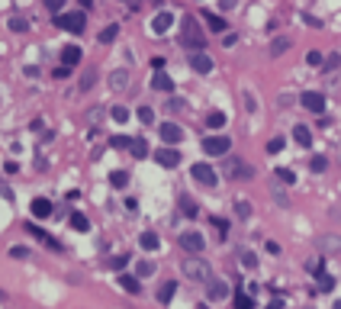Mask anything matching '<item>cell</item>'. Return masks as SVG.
<instances>
[{
    "mask_svg": "<svg viewBox=\"0 0 341 309\" xmlns=\"http://www.w3.org/2000/svg\"><path fill=\"white\" fill-rule=\"evenodd\" d=\"M71 229H74V232H87L90 229V219L84 216V213H71Z\"/></svg>",
    "mask_w": 341,
    "mask_h": 309,
    "instance_id": "cb8c5ba5",
    "label": "cell"
},
{
    "mask_svg": "<svg viewBox=\"0 0 341 309\" xmlns=\"http://www.w3.org/2000/svg\"><path fill=\"white\" fill-rule=\"evenodd\" d=\"M190 174H193V181H197V184H203V187H216V184H219L216 171H213L206 161H197V164L190 168Z\"/></svg>",
    "mask_w": 341,
    "mask_h": 309,
    "instance_id": "5b68a950",
    "label": "cell"
},
{
    "mask_svg": "<svg viewBox=\"0 0 341 309\" xmlns=\"http://www.w3.org/2000/svg\"><path fill=\"white\" fill-rule=\"evenodd\" d=\"M62 62L71 68V65H78L81 62V49H78V45H65V49H62Z\"/></svg>",
    "mask_w": 341,
    "mask_h": 309,
    "instance_id": "44dd1931",
    "label": "cell"
},
{
    "mask_svg": "<svg viewBox=\"0 0 341 309\" xmlns=\"http://www.w3.org/2000/svg\"><path fill=\"white\" fill-rule=\"evenodd\" d=\"M245 110H254V97H251L248 90H245Z\"/></svg>",
    "mask_w": 341,
    "mask_h": 309,
    "instance_id": "816d5d0a",
    "label": "cell"
},
{
    "mask_svg": "<svg viewBox=\"0 0 341 309\" xmlns=\"http://www.w3.org/2000/svg\"><path fill=\"white\" fill-rule=\"evenodd\" d=\"M81 4H90V0H81Z\"/></svg>",
    "mask_w": 341,
    "mask_h": 309,
    "instance_id": "9f6ffc18",
    "label": "cell"
},
{
    "mask_svg": "<svg viewBox=\"0 0 341 309\" xmlns=\"http://www.w3.org/2000/svg\"><path fill=\"white\" fill-rule=\"evenodd\" d=\"M235 309H254V300L248 293H235Z\"/></svg>",
    "mask_w": 341,
    "mask_h": 309,
    "instance_id": "1f68e13d",
    "label": "cell"
},
{
    "mask_svg": "<svg viewBox=\"0 0 341 309\" xmlns=\"http://www.w3.org/2000/svg\"><path fill=\"white\" fill-rule=\"evenodd\" d=\"M167 110H170V113H177V110H180V100L170 97V100H167Z\"/></svg>",
    "mask_w": 341,
    "mask_h": 309,
    "instance_id": "f907efd6",
    "label": "cell"
},
{
    "mask_svg": "<svg viewBox=\"0 0 341 309\" xmlns=\"http://www.w3.org/2000/svg\"><path fill=\"white\" fill-rule=\"evenodd\" d=\"M158 132H161V139L167 142V145H177V142L184 139V129H180L177 123H164L161 129H158Z\"/></svg>",
    "mask_w": 341,
    "mask_h": 309,
    "instance_id": "8fae6325",
    "label": "cell"
},
{
    "mask_svg": "<svg viewBox=\"0 0 341 309\" xmlns=\"http://www.w3.org/2000/svg\"><path fill=\"white\" fill-rule=\"evenodd\" d=\"M119 287H123L126 293H132V296H136V293L142 290V283H139V277H129V274H119Z\"/></svg>",
    "mask_w": 341,
    "mask_h": 309,
    "instance_id": "ffe728a7",
    "label": "cell"
},
{
    "mask_svg": "<svg viewBox=\"0 0 341 309\" xmlns=\"http://www.w3.org/2000/svg\"><path fill=\"white\" fill-rule=\"evenodd\" d=\"M219 7H222V10H232V7H235V0H222Z\"/></svg>",
    "mask_w": 341,
    "mask_h": 309,
    "instance_id": "f5cc1de1",
    "label": "cell"
},
{
    "mask_svg": "<svg viewBox=\"0 0 341 309\" xmlns=\"http://www.w3.org/2000/svg\"><path fill=\"white\" fill-rule=\"evenodd\" d=\"M109 184H113V187H126L129 184V174L126 171H113V174H109Z\"/></svg>",
    "mask_w": 341,
    "mask_h": 309,
    "instance_id": "e575fe53",
    "label": "cell"
},
{
    "mask_svg": "<svg viewBox=\"0 0 341 309\" xmlns=\"http://www.w3.org/2000/svg\"><path fill=\"white\" fill-rule=\"evenodd\" d=\"M174 293H177V280H167V283H161V290H158V300L167 306L170 300H174Z\"/></svg>",
    "mask_w": 341,
    "mask_h": 309,
    "instance_id": "ac0fdd59",
    "label": "cell"
},
{
    "mask_svg": "<svg viewBox=\"0 0 341 309\" xmlns=\"http://www.w3.org/2000/svg\"><path fill=\"white\" fill-rule=\"evenodd\" d=\"M129 84H132V78H129L126 68H119V71H113V74H109V87H113V90H126Z\"/></svg>",
    "mask_w": 341,
    "mask_h": 309,
    "instance_id": "5bb4252c",
    "label": "cell"
},
{
    "mask_svg": "<svg viewBox=\"0 0 341 309\" xmlns=\"http://www.w3.org/2000/svg\"><path fill=\"white\" fill-rule=\"evenodd\" d=\"M299 103L306 106L309 113H325V97H322L319 90H306V93L299 97Z\"/></svg>",
    "mask_w": 341,
    "mask_h": 309,
    "instance_id": "30bf717a",
    "label": "cell"
},
{
    "mask_svg": "<svg viewBox=\"0 0 341 309\" xmlns=\"http://www.w3.org/2000/svg\"><path fill=\"white\" fill-rule=\"evenodd\" d=\"M180 274H184L187 280H193V283H210V280H213L210 261L200 258V255H190V258L180 261Z\"/></svg>",
    "mask_w": 341,
    "mask_h": 309,
    "instance_id": "6da1fadb",
    "label": "cell"
},
{
    "mask_svg": "<svg viewBox=\"0 0 341 309\" xmlns=\"http://www.w3.org/2000/svg\"><path fill=\"white\" fill-rule=\"evenodd\" d=\"M126 4H132V0H126Z\"/></svg>",
    "mask_w": 341,
    "mask_h": 309,
    "instance_id": "6f0895ef",
    "label": "cell"
},
{
    "mask_svg": "<svg viewBox=\"0 0 341 309\" xmlns=\"http://www.w3.org/2000/svg\"><path fill=\"white\" fill-rule=\"evenodd\" d=\"M97 78H100V74H97V71L90 68V71H87V74H84V78H81V90H90V87L97 84Z\"/></svg>",
    "mask_w": 341,
    "mask_h": 309,
    "instance_id": "d590c367",
    "label": "cell"
},
{
    "mask_svg": "<svg viewBox=\"0 0 341 309\" xmlns=\"http://www.w3.org/2000/svg\"><path fill=\"white\" fill-rule=\"evenodd\" d=\"M229 293H232V287H229V280H222V277H213L210 283H206V300H210V303L225 300Z\"/></svg>",
    "mask_w": 341,
    "mask_h": 309,
    "instance_id": "8992f818",
    "label": "cell"
},
{
    "mask_svg": "<svg viewBox=\"0 0 341 309\" xmlns=\"http://www.w3.org/2000/svg\"><path fill=\"white\" fill-rule=\"evenodd\" d=\"M10 258H29V248H23V245H13V248H10Z\"/></svg>",
    "mask_w": 341,
    "mask_h": 309,
    "instance_id": "f6af8a7d",
    "label": "cell"
},
{
    "mask_svg": "<svg viewBox=\"0 0 341 309\" xmlns=\"http://www.w3.org/2000/svg\"><path fill=\"white\" fill-rule=\"evenodd\" d=\"M315 242H319V248H322V252H328V255L341 252V239H338V235H319Z\"/></svg>",
    "mask_w": 341,
    "mask_h": 309,
    "instance_id": "2e32d148",
    "label": "cell"
},
{
    "mask_svg": "<svg viewBox=\"0 0 341 309\" xmlns=\"http://www.w3.org/2000/svg\"><path fill=\"white\" fill-rule=\"evenodd\" d=\"M267 309H283V303H280V300H271V306H267Z\"/></svg>",
    "mask_w": 341,
    "mask_h": 309,
    "instance_id": "db71d44e",
    "label": "cell"
},
{
    "mask_svg": "<svg viewBox=\"0 0 341 309\" xmlns=\"http://www.w3.org/2000/svg\"><path fill=\"white\" fill-rule=\"evenodd\" d=\"M338 65H341V58H338V55H328V62H325V68H328V71H335Z\"/></svg>",
    "mask_w": 341,
    "mask_h": 309,
    "instance_id": "c3c4849f",
    "label": "cell"
},
{
    "mask_svg": "<svg viewBox=\"0 0 341 309\" xmlns=\"http://www.w3.org/2000/svg\"><path fill=\"white\" fill-rule=\"evenodd\" d=\"M129 151L136 154V158H148V142H145L142 136L139 139H132V145H129Z\"/></svg>",
    "mask_w": 341,
    "mask_h": 309,
    "instance_id": "d4e9b609",
    "label": "cell"
},
{
    "mask_svg": "<svg viewBox=\"0 0 341 309\" xmlns=\"http://www.w3.org/2000/svg\"><path fill=\"white\" fill-rule=\"evenodd\" d=\"M332 309H341V300H335V306H332Z\"/></svg>",
    "mask_w": 341,
    "mask_h": 309,
    "instance_id": "11a10c76",
    "label": "cell"
},
{
    "mask_svg": "<svg viewBox=\"0 0 341 309\" xmlns=\"http://www.w3.org/2000/svg\"><path fill=\"white\" fill-rule=\"evenodd\" d=\"M109 145H113V148H129V145H132V139H126V136H113V139H109Z\"/></svg>",
    "mask_w": 341,
    "mask_h": 309,
    "instance_id": "b9f144b4",
    "label": "cell"
},
{
    "mask_svg": "<svg viewBox=\"0 0 341 309\" xmlns=\"http://www.w3.org/2000/svg\"><path fill=\"white\" fill-rule=\"evenodd\" d=\"M126 264H129V255H116L113 261H109V267H113V271H123Z\"/></svg>",
    "mask_w": 341,
    "mask_h": 309,
    "instance_id": "ee69618b",
    "label": "cell"
},
{
    "mask_svg": "<svg viewBox=\"0 0 341 309\" xmlns=\"http://www.w3.org/2000/svg\"><path fill=\"white\" fill-rule=\"evenodd\" d=\"M235 213H238V219H248V216H251V203H248V200H238Z\"/></svg>",
    "mask_w": 341,
    "mask_h": 309,
    "instance_id": "f35d334b",
    "label": "cell"
},
{
    "mask_svg": "<svg viewBox=\"0 0 341 309\" xmlns=\"http://www.w3.org/2000/svg\"><path fill=\"white\" fill-rule=\"evenodd\" d=\"M319 290H335V277H328V274H319Z\"/></svg>",
    "mask_w": 341,
    "mask_h": 309,
    "instance_id": "60d3db41",
    "label": "cell"
},
{
    "mask_svg": "<svg viewBox=\"0 0 341 309\" xmlns=\"http://www.w3.org/2000/svg\"><path fill=\"white\" fill-rule=\"evenodd\" d=\"M277 181H283V184H293V181H296V174L290 171V168H277Z\"/></svg>",
    "mask_w": 341,
    "mask_h": 309,
    "instance_id": "ab89813d",
    "label": "cell"
},
{
    "mask_svg": "<svg viewBox=\"0 0 341 309\" xmlns=\"http://www.w3.org/2000/svg\"><path fill=\"white\" fill-rule=\"evenodd\" d=\"M29 213H32L35 219H45V216H52V203H48L45 197H35L32 203H29Z\"/></svg>",
    "mask_w": 341,
    "mask_h": 309,
    "instance_id": "4fadbf2b",
    "label": "cell"
},
{
    "mask_svg": "<svg viewBox=\"0 0 341 309\" xmlns=\"http://www.w3.org/2000/svg\"><path fill=\"white\" fill-rule=\"evenodd\" d=\"M180 45H184L187 52H193V55L206 45V32H203V26L193 16H187L184 23H180Z\"/></svg>",
    "mask_w": 341,
    "mask_h": 309,
    "instance_id": "7a4b0ae2",
    "label": "cell"
},
{
    "mask_svg": "<svg viewBox=\"0 0 341 309\" xmlns=\"http://www.w3.org/2000/svg\"><path fill=\"white\" fill-rule=\"evenodd\" d=\"M170 26H174V16H170V13H158V16L151 20V32H155V35H164Z\"/></svg>",
    "mask_w": 341,
    "mask_h": 309,
    "instance_id": "9a60e30c",
    "label": "cell"
},
{
    "mask_svg": "<svg viewBox=\"0 0 341 309\" xmlns=\"http://www.w3.org/2000/svg\"><path fill=\"white\" fill-rule=\"evenodd\" d=\"M222 174L229 177V181H251V177H254V171L238 158V154H232V158L225 154V161H222Z\"/></svg>",
    "mask_w": 341,
    "mask_h": 309,
    "instance_id": "3957f363",
    "label": "cell"
},
{
    "mask_svg": "<svg viewBox=\"0 0 341 309\" xmlns=\"http://www.w3.org/2000/svg\"><path fill=\"white\" fill-rule=\"evenodd\" d=\"M190 68L197 71V74H210V71H213V58L206 52H197V55H190Z\"/></svg>",
    "mask_w": 341,
    "mask_h": 309,
    "instance_id": "7c38bea8",
    "label": "cell"
},
{
    "mask_svg": "<svg viewBox=\"0 0 341 309\" xmlns=\"http://www.w3.org/2000/svg\"><path fill=\"white\" fill-rule=\"evenodd\" d=\"M203 151L206 154H229L232 151V142H229L225 136H206L203 139Z\"/></svg>",
    "mask_w": 341,
    "mask_h": 309,
    "instance_id": "ba28073f",
    "label": "cell"
},
{
    "mask_svg": "<svg viewBox=\"0 0 341 309\" xmlns=\"http://www.w3.org/2000/svg\"><path fill=\"white\" fill-rule=\"evenodd\" d=\"M155 161L161 164V168H177V164H180V151L170 148V145H164V148L155 151Z\"/></svg>",
    "mask_w": 341,
    "mask_h": 309,
    "instance_id": "9c48e42d",
    "label": "cell"
},
{
    "mask_svg": "<svg viewBox=\"0 0 341 309\" xmlns=\"http://www.w3.org/2000/svg\"><path fill=\"white\" fill-rule=\"evenodd\" d=\"M136 274H139V277H151V274H155V264H151V261H139V264H136Z\"/></svg>",
    "mask_w": 341,
    "mask_h": 309,
    "instance_id": "836d02e7",
    "label": "cell"
},
{
    "mask_svg": "<svg viewBox=\"0 0 341 309\" xmlns=\"http://www.w3.org/2000/svg\"><path fill=\"white\" fill-rule=\"evenodd\" d=\"M151 87H155V90H164V93H170V90H174V81H170V78L164 74V71H155Z\"/></svg>",
    "mask_w": 341,
    "mask_h": 309,
    "instance_id": "e0dca14e",
    "label": "cell"
},
{
    "mask_svg": "<svg viewBox=\"0 0 341 309\" xmlns=\"http://www.w3.org/2000/svg\"><path fill=\"white\" fill-rule=\"evenodd\" d=\"M206 126H210V129H222L225 126V113H219V110L206 113Z\"/></svg>",
    "mask_w": 341,
    "mask_h": 309,
    "instance_id": "484cf974",
    "label": "cell"
},
{
    "mask_svg": "<svg viewBox=\"0 0 341 309\" xmlns=\"http://www.w3.org/2000/svg\"><path fill=\"white\" fill-rule=\"evenodd\" d=\"M267 151H271V154L283 151V139H271V142H267Z\"/></svg>",
    "mask_w": 341,
    "mask_h": 309,
    "instance_id": "bcb514c9",
    "label": "cell"
},
{
    "mask_svg": "<svg viewBox=\"0 0 341 309\" xmlns=\"http://www.w3.org/2000/svg\"><path fill=\"white\" fill-rule=\"evenodd\" d=\"M306 62H309L312 68H315V65H322V52H315V49H312V52H306Z\"/></svg>",
    "mask_w": 341,
    "mask_h": 309,
    "instance_id": "7dc6e473",
    "label": "cell"
},
{
    "mask_svg": "<svg viewBox=\"0 0 341 309\" xmlns=\"http://www.w3.org/2000/svg\"><path fill=\"white\" fill-rule=\"evenodd\" d=\"M203 20H206V26H210L213 32H225V20H222V16H216V13H206V10H203Z\"/></svg>",
    "mask_w": 341,
    "mask_h": 309,
    "instance_id": "603a6c76",
    "label": "cell"
},
{
    "mask_svg": "<svg viewBox=\"0 0 341 309\" xmlns=\"http://www.w3.org/2000/svg\"><path fill=\"white\" fill-rule=\"evenodd\" d=\"M309 168H312L315 174H322V171L328 168V158H325V154H312V161H309Z\"/></svg>",
    "mask_w": 341,
    "mask_h": 309,
    "instance_id": "f546056e",
    "label": "cell"
},
{
    "mask_svg": "<svg viewBox=\"0 0 341 309\" xmlns=\"http://www.w3.org/2000/svg\"><path fill=\"white\" fill-rule=\"evenodd\" d=\"M116 35H119V26H106V29L100 32V42H103V45H109V42L116 39Z\"/></svg>",
    "mask_w": 341,
    "mask_h": 309,
    "instance_id": "8d00e7d4",
    "label": "cell"
},
{
    "mask_svg": "<svg viewBox=\"0 0 341 309\" xmlns=\"http://www.w3.org/2000/svg\"><path fill=\"white\" fill-rule=\"evenodd\" d=\"M177 239H180V248H184V252H187V255H200V252H203V248H206V242H203V235H200V232H193V229H190V232H180V235H177Z\"/></svg>",
    "mask_w": 341,
    "mask_h": 309,
    "instance_id": "52a82bcc",
    "label": "cell"
},
{
    "mask_svg": "<svg viewBox=\"0 0 341 309\" xmlns=\"http://www.w3.org/2000/svg\"><path fill=\"white\" fill-rule=\"evenodd\" d=\"M293 139L299 142L302 148H309V145H312V132H309V126H293Z\"/></svg>",
    "mask_w": 341,
    "mask_h": 309,
    "instance_id": "7402d4cb",
    "label": "cell"
},
{
    "mask_svg": "<svg viewBox=\"0 0 341 309\" xmlns=\"http://www.w3.org/2000/svg\"><path fill=\"white\" fill-rule=\"evenodd\" d=\"M287 49H290V39H287V35H280V39L271 42V55H283Z\"/></svg>",
    "mask_w": 341,
    "mask_h": 309,
    "instance_id": "83f0119b",
    "label": "cell"
},
{
    "mask_svg": "<svg viewBox=\"0 0 341 309\" xmlns=\"http://www.w3.org/2000/svg\"><path fill=\"white\" fill-rule=\"evenodd\" d=\"M109 116H113V123H119V126L129 123V110H126V106H113V110H109Z\"/></svg>",
    "mask_w": 341,
    "mask_h": 309,
    "instance_id": "f1b7e54d",
    "label": "cell"
},
{
    "mask_svg": "<svg viewBox=\"0 0 341 309\" xmlns=\"http://www.w3.org/2000/svg\"><path fill=\"white\" fill-rule=\"evenodd\" d=\"M180 209H184V216H187V219H193V216L200 213V209H197V203H193L190 197H180Z\"/></svg>",
    "mask_w": 341,
    "mask_h": 309,
    "instance_id": "4316f807",
    "label": "cell"
},
{
    "mask_svg": "<svg viewBox=\"0 0 341 309\" xmlns=\"http://www.w3.org/2000/svg\"><path fill=\"white\" fill-rule=\"evenodd\" d=\"M139 245L145 248V252H158V245H161V239H158L155 232H142V235H139Z\"/></svg>",
    "mask_w": 341,
    "mask_h": 309,
    "instance_id": "d6986e66",
    "label": "cell"
},
{
    "mask_svg": "<svg viewBox=\"0 0 341 309\" xmlns=\"http://www.w3.org/2000/svg\"><path fill=\"white\" fill-rule=\"evenodd\" d=\"M7 26L13 29V32H26V29H29V23L23 20V16H10V23H7Z\"/></svg>",
    "mask_w": 341,
    "mask_h": 309,
    "instance_id": "d6a6232c",
    "label": "cell"
},
{
    "mask_svg": "<svg viewBox=\"0 0 341 309\" xmlns=\"http://www.w3.org/2000/svg\"><path fill=\"white\" fill-rule=\"evenodd\" d=\"M52 78H58V81H62V78H68V65H62V68H55V71H52Z\"/></svg>",
    "mask_w": 341,
    "mask_h": 309,
    "instance_id": "681fc988",
    "label": "cell"
},
{
    "mask_svg": "<svg viewBox=\"0 0 341 309\" xmlns=\"http://www.w3.org/2000/svg\"><path fill=\"white\" fill-rule=\"evenodd\" d=\"M55 26H62L65 32H84L87 16H84L81 10H74V13H62V16H55Z\"/></svg>",
    "mask_w": 341,
    "mask_h": 309,
    "instance_id": "277c9868",
    "label": "cell"
},
{
    "mask_svg": "<svg viewBox=\"0 0 341 309\" xmlns=\"http://www.w3.org/2000/svg\"><path fill=\"white\" fill-rule=\"evenodd\" d=\"M139 123H145V126H151L155 123V110H151V106H139Z\"/></svg>",
    "mask_w": 341,
    "mask_h": 309,
    "instance_id": "4dcf8cb0",
    "label": "cell"
},
{
    "mask_svg": "<svg viewBox=\"0 0 341 309\" xmlns=\"http://www.w3.org/2000/svg\"><path fill=\"white\" fill-rule=\"evenodd\" d=\"M241 264H245V267H258V255H254V252H241Z\"/></svg>",
    "mask_w": 341,
    "mask_h": 309,
    "instance_id": "7bdbcfd3",
    "label": "cell"
},
{
    "mask_svg": "<svg viewBox=\"0 0 341 309\" xmlns=\"http://www.w3.org/2000/svg\"><path fill=\"white\" fill-rule=\"evenodd\" d=\"M68 0H45V7H48V13H55V16H62V10H65Z\"/></svg>",
    "mask_w": 341,
    "mask_h": 309,
    "instance_id": "74e56055",
    "label": "cell"
}]
</instances>
